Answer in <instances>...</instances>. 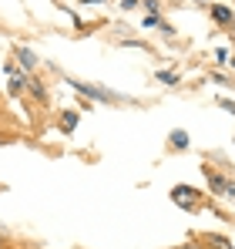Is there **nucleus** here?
Wrapping results in <instances>:
<instances>
[{
    "mask_svg": "<svg viewBox=\"0 0 235 249\" xmlns=\"http://www.w3.org/2000/svg\"><path fill=\"white\" fill-rule=\"evenodd\" d=\"M205 178H208V185H212V192H215L218 199H232V202H235V182H232V178L218 175L215 168H205Z\"/></svg>",
    "mask_w": 235,
    "mask_h": 249,
    "instance_id": "obj_1",
    "label": "nucleus"
},
{
    "mask_svg": "<svg viewBox=\"0 0 235 249\" xmlns=\"http://www.w3.org/2000/svg\"><path fill=\"white\" fill-rule=\"evenodd\" d=\"M71 88H74L78 94H84V98H91V101H101V105H111V101H118V94H111L108 88H98V84H87V81H71Z\"/></svg>",
    "mask_w": 235,
    "mask_h": 249,
    "instance_id": "obj_2",
    "label": "nucleus"
},
{
    "mask_svg": "<svg viewBox=\"0 0 235 249\" xmlns=\"http://www.w3.org/2000/svg\"><path fill=\"white\" fill-rule=\"evenodd\" d=\"M171 202L192 212V209L201 206V196H198L195 189H188V185H175V189H171Z\"/></svg>",
    "mask_w": 235,
    "mask_h": 249,
    "instance_id": "obj_3",
    "label": "nucleus"
},
{
    "mask_svg": "<svg viewBox=\"0 0 235 249\" xmlns=\"http://www.w3.org/2000/svg\"><path fill=\"white\" fill-rule=\"evenodd\" d=\"M3 71L10 74V81H7V91H10V94H20V91H27V78H31V74H27L24 68H14V64H3Z\"/></svg>",
    "mask_w": 235,
    "mask_h": 249,
    "instance_id": "obj_4",
    "label": "nucleus"
},
{
    "mask_svg": "<svg viewBox=\"0 0 235 249\" xmlns=\"http://www.w3.org/2000/svg\"><path fill=\"white\" fill-rule=\"evenodd\" d=\"M14 54H17V64H20L27 74L37 68V54H34V47H27V44H17V47H14Z\"/></svg>",
    "mask_w": 235,
    "mask_h": 249,
    "instance_id": "obj_5",
    "label": "nucleus"
},
{
    "mask_svg": "<svg viewBox=\"0 0 235 249\" xmlns=\"http://www.w3.org/2000/svg\"><path fill=\"white\" fill-rule=\"evenodd\" d=\"M78 122H81V115L78 111H71V108H67V111H61V131H64V135H74V128H78Z\"/></svg>",
    "mask_w": 235,
    "mask_h": 249,
    "instance_id": "obj_6",
    "label": "nucleus"
},
{
    "mask_svg": "<svg viewBox=\"0 0 235 249\" xmlns=\"http://www.w3.org/2000/svg\"><path fill=\"white\" fill-rule=\"evenodd\" d=\"M212 20H215V24H235V14L225 3H212Z\"/></svg>",
    "mask_w": 235,
    "mask_h": 249,
    "instance_id": "obj_7",
    "label": "nucleus"
},
{
    "mask_svg": "<svg viewBox=\"0 0 235 249\" xmlns=\"http://www.w3.org/2000/svg\"><path fill=\"white\" fill-rule=\"evenodd\" d=\"M27 94H31L37 105H44V101H47V88H44L37 78H27Z\"/></svg>",
    "mask_w": 235,
    "mask_h": 249,
    "instance_id": "obj_8",
    "label": "nucleus"
},
{
    "mask_svg": "<svg viewBox=\"0 0 235 249\" xmlns=\"http://www.w3.org/2000/svg\"><path fill=\"white\" fill-rule=\"evenodd\" d=\"M201 239H205V249H232L225 236H215V232H208V236H201Z\"/></svg>",
    "mask_w": 235,
    "mask_h": 249,
    "instance_id": "obj_9",
    "label": "nucleus"
},
{
    "mask_svg": "<svg viewBox=\"0 0 235 249\" xmlns=\"http://www.w3.org/2000/svg\"><path fill=\"white\" fill-rule=\"evenodd\" d=\"M171 148H178V152H182V148H188V135H185L182 128H175V131H171Z\"/></svg>",
    "mask_w": 235,
    "mask_h": 249,
    "instance_id": "obj_10",
    "label": "nucleus"
},
{
    "mask_svg": "<svg viewBox=\"0 0 235 249\" xmlns=\"http://www.w3.org/2000/svg\"><path fill=\"white\" fill-rule=\"evenodd\" d=\"M158 81L168 84V88H175V84H178V74H175V71H158Z\"/></svg>",
    "mask_w": 235,
    "mask_h": 249,
    "instance_id": "obj_11",
    "label": "nucleus"
},
{
    "mask_svg": "<svg viewBox=\"0 0 235 249\" xmlns=\"http://www.w3.org/2000/svg\"><path fill=\"white\" fill-rule=\"evenodd\" d=\"M141 27H165V20H161L158 14H148V17L141 20Z\"/></svg>",
    "mask_w": 235,
    "mask_h": 249,
    "instance_id": "obj_12",
    "label": "nucleus"
},
{
    "mask_svg": "<svg viewBox=\"0 0 235 249\" xmlns=\"http://www.w3.org/2000/svg\"><path fill=\"white\" fill-rule=\"evenodd\" d=\"M178 249H205V243H182Z\"/></svg>",
    "mask_w": 235,
    "mask_h": 249,
    "instance_id": "obj_13",
    "label": "nucleus"
},
{
    "mask_svg": "<svg viewBox=\"0 0 235 249\" xmlns=\"http://www.w3.org/2000/svg\"><path fill=\"white\" fill-rule=\"evenodd\" d=\"M121 7H124V10H134V7H138V0H121Z\"/></svg>",
    "mask_w": 235,
    "mask_h": 249,
    "instance_id": "obj_14",
    "label": "nucleus"
},
{
    "mask_svg": "<svg viewBox=\"0 0 235 249\" xmlns=\"http://www.w3.org/2000/svg\"><path fill=\"white\" fill-rule=\"evenodd\" d=\"M3 246H7V243H3V229H0V249H3Z\"/></svg>",
    "mask_w": 235,
    "mask_h": 249,
    "instance_id": "obj_15",
    "label": "nucleus"
},
{
    "mask_svg": "<svg viewBox=\"0 0 235 249\" xmlns=\"http://www.w3.org/2000/svg\"><path fill=\"white\" fill-rule=\"evenodd\" d=\"M84 3H104V0H84Z\"/></svg>",
    "mask_w": 235,
    "mask_h": 249,
    "instance_id": "obj_16",
    "label": "nucleus"
},
{
    "mask_svg": "<svg viewBox=\"0 0 235 249\" xmlns=\"http://www.w3.org/2000/svg\"><path fill=\"white\" fill-rule=\"evenodd\" d=\"M201 3H208V0H201Z\"/></svg>",
    "mask_w": 235,
    "mask_h": 249,
    "instance_id": "obj_17",
    "label": "nucleus"
},
{
    "mask_svg": "<svg viewBox=\"0 0 235 249\" xmlns=\"http://www.w3.org/2000/svg\"><path fill=\"white\" fill-rule=\"evenodd\" d=\"M232 68H235V61H232Z\"/></svg>",
    "mask_w": 235,
    "mask_h": 249,
    "instance_id": "obj_18",
    "label": "nucleus"
}]
</instances>
